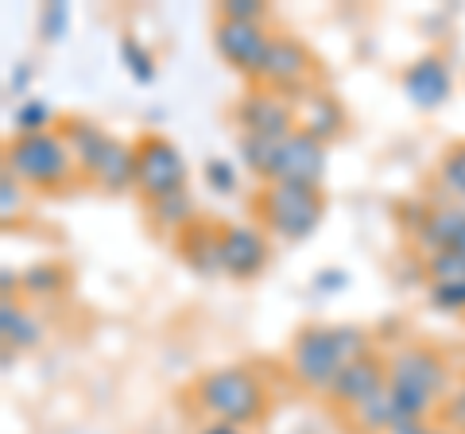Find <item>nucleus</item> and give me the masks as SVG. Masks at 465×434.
I'll use <instances>...</instances> for the list:
<instances>
[{"mask_svg": "<svg viewBox=\"0 0 465 434\" xmlns=\"http://www.w3.org/2000/svg\"><path fill=\"white\" fill-rule=\"evenodd\" d=\"M58 133L70 143L78 163L82 182L97 186L101 194H124L136 191V148L101 128L94 117H78V113H63Z\"/></svg>", "mask_w": 465, "mask_h": 434, "instance_id": "nucleus-1", "label": "nucleus"}, {"mask_svg": "<svg viewBox=\"0 0 465 434\" xmlns=\"http://www.w3.org/2000/svg\"><path fill=\"white\" fill-rule=\"evenodd\" d=\"M388 392L403 423H430V415L454 392L446 357L434 345H403L388 357Z\"/></svg>", "mask_w": 465, "mask_h": 434, "instance_id": "nucleus-2", "label": "nucleus"}, {"mask_svg": "<svg viewBox=\"0 0 465 434\" xmlns=\"http://www.w3.org/2000/svg\"><path fill=\"white\" fill-rule=\"evenodd\" d=\"M369 350L372 345H369L365 330L311 322V326L295 330V338H291V372H295L299 388H307L314 396H330V388L341 376V369Z\"/></svg>", "mask_w": 465, "mask_h": 434, "instance_id": "nucleus-3", "label": "nucleus"}, {"mask_svg": "<svg viewBox=\"0 0 465 434\" xmlns=\"http://www.w3.org/2000/svg\"><path fill=\"white\" fill-rule=\"evenodd\" d=\"M191 396L210 423H229V427L249 430L268 415V392L249 365H222V369L202 372L191 388Z\"/></svg>", "mask_w": 465, "mask_h": 434, "instance_id": "nucleus-4", "label": "nucleus"}, {"mask_svg": "<svg viewBox=\"0 0 465 434\" xmlns=\"http://www.w3.org/2000/svg\"><path fill=\"white\" fill-rule=\"evenodd\" d=\"M252 217L275 241H307L318 233L326 217V194L314 186H295V182H268L252 194Z\"/></svg>", "mask_w": 465, "mask_h": 434, "instance_id": "nucleus-5", "label": "nucleus"}, {"mask_svg": "<svg viewBox=\"0 0 465 434\" xmlns=\"http://www.w3.org/2000/svg\"><path fill=\"white\" fill-rule=\"evenodd\" d=\"M5 167L16 175L24 186L43 194H58L70 182H78V163L70 143L63 140L58 128L51 133H32V136H8L5 143Z\"/></svg>", "mask_w": 465, "mask_h": 434, "instance_id": "nucleus-6", "label": "nucleus"}, {"mask_svg": "<svg viewBox=\"0 0 465 434\" xmlns=\"http://www.w3.org/2000/svg\"><path fill=\"white\" fill-rule=\"evenodd\" d=\"M133 148H136V194L143 202H159L167 194L186 191L191 167H186L179 143H171L159 133H143Z\"/></svg>", "mask_w": 465, "mask_h": 434, "instance_id": "nucleus-7", "label": "nucleus"}, {"mask_svg": "<svg viewBox=\"0 0 465 434\" xmlns=\"http://www.w3.org/2000/svg\"><path fill=\"white\" fill-rule=\"evenodd\" d=\"M256 85H268V90H275V94H283V97L295 101L299 94L314 90V85H322V70H318L314 51L299 35L275 32Z\"/></svg>", "mask_w": 465, "mask_h": 434, "instance_id": "nucleus-8", "label": "nucleus"}, {"mask_svg": "<svg viewBox=\"0 0 465 434\" xmlns=\"http://www.w3.org/2000/svg\"><path fill=\"white\" fill-rule=\"evenodd\" d=\"M272 27L268 24H244V20H213V51L229 70L256 85L260 82V70H264L268 59V47H272Z\"/></svg>", "mask_w": 465, "mask_h": 434, "instance_id": "nucleus-9", "label": "nucleus"}, {"mask_svg": "<svg viewBox=\"0 0 465 434\" xmlns=\"http://www.w3.org/2000/svg\"><path fill=\"white\" fill-rule=\"evenodd\" d=\"M232 121H237V133L287 140L295 133V101L268 90V85H249L232 105Z\"/></svg>", "mask_w": 465, "mask_h": 434, "instance_id": "nucleus-10", "label": "nucleus"}, {"mask_svg": "<svg viewBox=\"0 0 465 434\" xmlns=\"http://www.w3.org/2000/svg\"><path fill=\"white\" fill-rule=\"evenodd\" d=\"M400 85H403V97L411 101L419 113H434L454 97V66H450L446 54L427 51L403 66Z\"/></svg>", "mask_w": 465, "mask_h": 434, "instance_id": "nucleus-11", "label": "nucleus"}, {"mask_svg": "<svg viewBox=\"0 0 465 434\" xmlns=\"http://www.w3.org/2000/svg\"><path fill=\"white\" fill-rule=\"evenodd\" d=\"M272 260V244L268 233L260 225H237L225 222L222 225V271L237 283L256 280Z\"/></svg>", "mask_w": 465, "mask_h": 434, "instance_id": "nucleus-12", "label": "nucleus"}, {"mask_svg": "<svg viewBox=\"0 0 465 434\" xmlns=\"http://www.w3.org/2000/svg\"><path fill=\"white\" fill-rule=\"evenodd\" d=\"M384 384H388V360L376 350H369V353H361L357 360H349V365L341 369V376L333 380L326 399L333 403V408L353 415L361 403H369Z\"/></svg>", "mask_w": 465, "mask_h": 434, "instance_id": "nucleus-13", "label": "nucleus"}, {"mask_svg": "<svg viewBox=\"0 0 465 434\" xmlns=\"http://www.w3.org/2000/svg\"><path fill=\"white\" fill-rule=\"evenodd\" d=\"M295 128L330 148L333 140L345 136L349 113H345V105H341L338 94H330L326 85H314V90H307V94L295 97Z\"/></svg>", "mask_w": 465, "mask_h": 434, "instance_id": "nucleus-14", "label": "nucleus"}, {"mask_svg": "<svg viewBox=\"0 0 465 434\" xmlns=\"http://www.w3.org/2000/svg\"><path fill=\"white\" fill-rule=\"evenodd\" d=\"M326 143H318L307 133H291L283 140V152H280V179L275 182H295V186H314L322 191V179H326Z\"/></svg>", "mask_w": 465, "mask_h": 434, "instance_id": "nucleus-15", "label": "nucleus"}, {"mask_svg": "<svg viewBox=\"0 0 465 434\" xmlns=\"http://www.w3.org/2000/svg\"><path fill=\"white\" fill-rule=\"evenodd\" d=\"M222 225L225 222H217V217H198L194 225H186L174 237V252L198 276H225L222 271Z\"/></svg>", "mask_w": 465, "mask_h": 434, "instance_id": "nucleus-16", "label": "nucleus"}, {"mask_svg": "<svg viewBox=\"0 0 465 434\" xmlns=\"http://www.w3.org/2000/svg\"><path fill=\"white\" fill-rule=\"evenodd\" d=\"M0 338H5V350H32L43 338L39 314L20 299H0Z\"/></svg>", "mask_w": 465, "mask_h": 434, "instance_id": "nucleus-17", "label": "nucleus"}, {"mask_svg": "<svg viewBox=\"0 0 465 434\" xmlns=\"http://www.w3.org/2000/svg\"><path fill=\"white\" fill-rule=\"evenodd\" d=\"M237 152H241V163L260 179V186H268V182L280 179V152H283V140L237 133Z\"/></svg>", "mask_w": 465, "mask_h": 434, "instance_id": "nucleus-18", "label": "nucleus"}, {"mask_svg": "<svg viewBox=\"0 0 465 434\" xmlns=\"http://www.w3.org/2000/svg\"><path fill=\"white\" fill-rule=\"evenodd\" d=\"M148 217H152V225L159 229V233H167L174 241L186 225H194L202 213H198L194 194L191 191H179V194H167V198H159V202H148Z\"/></svg>", "mask_w": 465, "mask_h": 434, "instance_id": "nucleus-19", "label": "nucleus"}, {"mask_svg": "<svg viewBox=\"0 0 465 434\" xmlns=\"http://www.w3.org/2000/svg\"><path fill=\"white\" fill-rule=\"evenodd\" d=\"M58 124H63V113L43 97H24V101H16V109H12V128H16L12 136L51 133V128H58Z\"/></svg>", "mask_w": 465, "mask_h": 434, "instance_id": "nucleus-20", "label": "nucleus"}, {"mask_svg": "<svg viewBox=\"0 0 465 434\" xmlns=\"http://www.w3.org/2000/svg\"><path fill=\"white\" fill-rule=\"evenodd\" d=\"M434 179L446 191V202L465 210V140L450 143V148L439 155V167H434Z\"/></svg>", "mask_w": 465, "mask_h": 434, "instance_id": "nucleus-21", "label": "nucleus"}, {"mask_svg": "<svg viewBox=\"0 0 465 434\" xmlns=\"http://www.w3.org/2000/svg\"><path fill=\"white\" fill-rule=\"evenodd\" d=\"M70 283V271L63 264H35L20 276V295L32 299H58Z\"/></svg>", "mask_w": 465, "mask_h": 434, "instance_id": "nucleus-22", "label": "nucleus"}, {"mask_svg": "<svg viewBox=\"0 0 465 434\" xmlns=\"http://www.w3.org/2000/svg\"><path fill=\"white\" fill-rule=\"evenodd\" d=\"M423 276H427V283H458V280H465V252H458V249L427 252L423 256Z\"/></svg>", "mask_w": 465, "mask_h": 434, "instance_id": "nucleus-23", "label": "nucleus"}, {"mask_svg": "<svg viewBox=\"0 0 465 434\" xmlns=\"http://www.w3.org/2000/svg\"><path fill=\"white\" fill-rule=\"evenodd\" d=\"M121 63H124V70H128V78L133 82H140V85L155 82V59L136 35H121Z\"/></svg>", "mask_w": 465, "mask_h": 434, "instance_id": "nucleus-24", "label": "nucleus"}, {"mask_svg": "<svg viewBox=\"0 0 465 434\" xmlns=\"http://www.w3.org/2000/svg\"><path fill=\"white\" fill-rule=\"evenodd\" d=\"M24 210H27V191H24V182L5 167V171H0V217H5V225L20 222Z\"/></svg>", "mask_w": 465, "mask_h": 434, "instance_id": "nucleus-25", "label": "nucleus"}, {"mask_svg": "<svg viewBox=\"0 0 465 434\" xmlns=\"http://www.w3.org/2000/svg\"><path fill=\"white\" fill-rule=\"evenodd\" d=\"M217 16L222 20H244V24H268L272 8L264 0H222L217 5Z\"/></svg>", "mask_w": 465, "mask_h": 434, "instance_id": "nucleus-26", "label": "nucleus"}, {"mask_svg": "<svg viewBox=\"0 0 465 434\" xmlns=\"http://www.w3.org/2000/svg\"><path fill=\"white\" fill-rule=\"evenodd\" d=\"M70 32V5L63 0H54V5H43L39 8V35L47 43H58Z\"/></svg>", "mask_w": 465, "mask_h": 434, "instance_id": "nucleus-27", "label": "nucleus"}, {"mask_svg": "<svg viewBox=\"0 0 465 434\" xmlns=\"http://www.w3.org/2000/svg\"><path fill=\"white\" fill-rule=\"evenodd\" d=\"M430 307H439L446 314H465V280L458 283H427Z\"/></svg>", "mask_w": 465, "mask_h": 434, "instance_id": "nucleus-28", "label": "nucleus"}, {"mask_svg": "<svg viewBox=\"0 0 465 434\" xmlns=\"http://www.w3.org/2000/svg\"><path fill=\"white\" fill-rule=\"evenodd\" d=\"M202 175H206V186L213 194H232V191H237V167H232V159L213 155L210 163L202 167Z\"/></svg>", "mask_w": 465, "mask_h": 434, "instance_id": "nucleus-29", "label": "nucleus"}, {"mask_svg": "<svg viewBox=\"0 0 465 434\" xmlns=\"http://www.w3.org/2000/svg\"><path fill=\"white\" fill-rule=\"evenodd\" d=\"M32 78H35L32 63H16V70L8 74V97H16V101L32 97V94H27V90H32Z\"/></svg>", "mask_w": 465, "mask_h": 434, "instance_id": "nucleus-30", "label": "nucleus"}, {"mask_svg": "<svg viewBox=\"0 0 465 434\" xmlns=\"http://www.w3.org/2000/svg\"><path fill=\"white\" fill-rule=\"evenodd\" d=\"M442 408H446V423H450V430L465 434V388H454Z\"/></svg>", "mask_w": 465, "mask_h": 434, "instance_id": "nucleus-31", "label": "nucleus"}, {"mask_svg": "<svg viewBox=\"0 0 465 434\" xmlns=\"http://www.w3.org/2000/svg\"><path fill=\"white\" fill-rule=\"evenodd\" d=\"M345 271L341 268H330V271H318V276H314V287H318V291H341V287H345Z\"/></svg>", "mask_w": 465, "mask_h": 434, "instance_id": "nucleus-32", "label": "nucleus"}, {"mask_svg": "<svg viewBox=\"0 0 465 434\" xmlns=\"http://www.w3.org/2000/svg\"><path fill=\"white\" fill-rule=\"evenodd\" d=\"M0 280H5V287H0V291H5V299H16V295H20V276H16L12 268L0 271Z\"/></svg>", "mask_w": 465, "mask_h": 434, "instance_id": "nucleus-33", "label": "nucleus"}, {"mask_svg": "<svg viewBox=\"0 0 465 434\" xmlns=\"http://www.w3.org/2000/svg\"><path fill=\"white\" fill-rule=\"evenodd\" d=\"M388 434H434V427L430 423H403V427L388 430Z\"/></svg>", "mask_w": 465, "mask_h": 434, "instance_id": "nucleus-34", "label": "nucleus"}, {"mask_svg": "<svg viewBox=\"0 0 465 434\" xmlns=\"http://www.w3.org/2000/svg\"><path fill=\"white\" fill-rule=\"evenodd\" d=\"M198 434H244V430L229 423H206V427H198Z\"/></svg>", "mask_w": 465, "mask_h": 434, "instance_id": "nucleus-35", "label": "nucleus"}, {"mask_svg": "<svg viewBox=\"0 0 465 434\" xmlns=\"http://www.w3.org/2000/svg\"><path fill=\"white\" fill-rule=\"evenodd\" d=\"M434 434H458V430H450V427H434Z\"/></svg>", "mask_w": 465, "mask_h": 434, "instance_id": "nucleus-36", "label": "nucleus"}, {"mask_svg": "<svg viewBox=\"0 0 465 434\" xmlns=\"http://www.w3.org/2000/svg\"><path fill=\"white\" fill-rule=\"evenodd\" d=\"M458 252H465V237H461V244H458Z\"/></svg>", "mask_w": 465, "mask_h": 434, "instance_id": "nucleus-37", "label": "nucleus"}]
</instances>
